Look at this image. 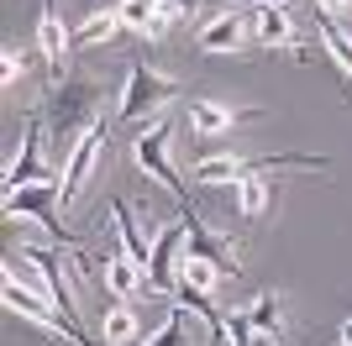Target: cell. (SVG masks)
I'll return each instance as SVG.
<instances>
[{
  "label": "cell",
  "instance_id": "6da1fadb",
  "mask_svg": "<svg viewBox=\"0 0 352 346\" xmlns=\"http://www.w3.org/2000/svg\"><path fill=\"white\" fill-rule=\"evenodd\" d=\"M47 121H53V152L69 163V152L85 142V131H95V84L79 79V73H63L53 84V105H47Z\"/></svg>",
  "mask_w": 352,
  "mask_h": 346
},
{
  "label": "cell",
  "instance_id": "7a4b0ae2",
  "mask_svg": "<svg viewBox=\"0 0 352 346\" xmlns=\"http://www.w3.org/2000/svg\"><path fill=\"white\" fill-rule=\"evenodd\" d=\"M168 142H174V131H168V121H147L142 131H137V142H132V152H137V163H142V173L147 178H158L168 194H174L184 210H190V184L174 173V158H168Z\"/></svg>",
  "mask_w": 352,
  "mask_h": 346
},
{
  "label": "cell",
  "instance_id": "3957f363",
  "mask_svg": "<svg viewBox=\"0 0 352 346\" xmlns=\"http://www.w3.org/2000/svg\"><path fill=\"white\" fill-rule=\"evenodd\" d=\"M58 205H63V178H43V184L11 189V194H6V216L11 220H37V226H47L53 242H69V231H63V220H58Z\"/></svg>",
  "mask_w": 352,
  "mask_h": 346
},
{
  "label": "cell",
  "instance_id": "277c9868",
  "mask_svg": "<svg viewBox=\"0 0 352 346\" xmlns=\"http://www.w3.org/2000/svg\"><path fill=\"white\" fill-rule=\"evenodd\" d=\"M174 79L163 69H153V63H132V73H126V89H121V105H116V126H132V121H142V115H153L168 95H174Z\"/></svg>",
  "mask_w": 352,
  "mask_h": 346
},
{
  "label": "cell",
  "instance_id": "5b68a950",
  "mask_svg": "<svg viewBox=\"0 0 352 346\" xmlns=\"http://www.w3.org/2000/svg\"><path fill=\"white\" fill-rule=\"evenodd\" d=\"M184 236H190V220L179 216L168 231H158L153 242V262H147V288L158 299H174L179 294V252H184Z\"/></svg>",
  "mask_w": 352,
  "mask_h": 346
},
{
  "label": "cell",
  "instance_id": "8992f818",
  "mask_svg": "<svg viewBox=\"0 0 352 346\" xmlns=\"http://www.w3.org/2000/svg\"><path fill=\"white\" fill-rule=\"evenodd\" d=\"M210 341H226V336H216V331H210V320L200 315V310H190V304L179 299L158 331L147 336V341H132V346H210Z\"/></svg>",
  "mask_w": 352,
  "mask_h": 346
},
{
  "label": "cell",
  "instance_id": "52a82bcc",
  "mask_svg": "<svg viewBox=\"0 0 352 346\" xmlns=\"http://www.w3.org/2000/svg\"><path fill=\"white\" fill-rule=\"evenodd\" d=\"M47 173H53V168L43 163V115H27L21 152H16L11 168H6V194H11V189H27V184H43Z\"/></svg>",
  "mask_w": 352,
  "mask_h": 346
},
{
  "label": "cell",
  "instance_id": "ba28073f",
  "mask_svg": "<svg viewBox=\"0 0 352 346\" xmlns=\"http://www.w3.org/2000/svg\"><path fill=\"white\" fill-rule=\"evenodd\" d=\"M0 299H6V310H11V315H27L32 325H43L47 336L69 331V325H63V315H58V304L47 299V294H37V288L16 284V278H6V288H0Z\"/></svg>",
  "mask_w": 352,
  "mask_h": 346
},
{
  "label": "cell",
  "instance_id": "9c48e42d",
  "mask_svg": "<svg viewBox=\"0 0 352 346\" xmlns=\"http://www.w3.org/2000/svg\"><path fill=\"white\" fill-rule=\"evenodd\" d=\"M105 137H111V126H95V131H85V142L69 152V163H63V205H74L79 200V189L89 184V173H95V163H100V152H105Z\"/></svg>",
  "mask_w": 352,
  "mask_h": 346
},
{
  "label": "cell",
  "instance_id": "30bf717a",
  "mask_svg": "<svg viewBox=\"0 0 352 346\" xmlns=\"http://www.w3.org/2000/svg\"><path fill=\"white\" fill-rule=\"evenodd\" d=\"M184 220H190V246H184V252L206 257V262L216 268L221 278H236V246L226 242V236H216V231H210L206 220L195 216V210H184Z\"/></svg>",
  "mask_w": 352,
  "mask_h": 346
},
{
  "label": "cell",
  "instance_id": "8fae6325",
  "mask_svg": "<svg viewBox=\"0 0 352 346\" xmlns=\"http://www.w3.org/2000/svg\"><path fill=\"white\" fill-rule=\"evenodd\" d=\"M37 47H43L47 69H53V84L63 79V58H69L74 37L63 32V16H58V0H43V16H37Z\"/></svg>",
  "mask_w": 352,
  "mask_h": 346
},
{
  "label": "cell",
  "instance_id": "7c38bea8",
  "mask_svg": "<svg viewBox=\"0 0 352 346\" xmlns=\"http://www.w3.org/2000/svg\"><path fill=\"white\" fill-rule=\"evenodd\" d=\"M248 32H252V16L248 11H221L216 21L200 27V47H206V53H232V47L248 43Z\"/></svg>",
  "mask_w": 352,
  "mask_h": 346
},
{
  "label": "cell",
  "instance_id": "4fadbf2b",
  "mask_svg": "<svg viewBox=\"0 0 352 346\" xmlns=\"http://www.w3.org/2000/svg\"><path fill=\"white\" fill-rule=\"evenodd\" d=\"M252 37L263 47H294V16L284 0L274 5H252Z\"/></svg>",
  "mask_w": 352,
  "mask_h": 346
},
{
  "label": "cell",
  "instance_id": "5bb4252c",
  "mask_svg": "<svg viewBox=\"0 0 352 346\" xmlns=\"http://www.w3.org/2000/svg\"><path fill=\"white\" fill-rule=\"evenodd\" d=\"M142 284H147V273H142V262H132V252H111L105 257V294L111 299H132Z\"/></svg>",
  "mask_w": 352,
  "mask_h": 346
},
{
  "label": "cell",
  "instance_id": "9a60e30c",
  "mask_svg": "<svg viewBox=\"0 0 352 346\" xmlns=\"http://www.w3.org/2000/svg\"><path fill=\"white\" fill-rule=\"evenodd\" d=\"M248 320H252V331H258V346H274L284 336V299L279 294H258L248 304Z\"/></svg>",
  "mask_w": 352,
  "mask_h": 346
},
{
  "label": "cell",
  "instance_id": "2e32d148",
  "mask_svg": "<svg viewBox=\"0 0 352 346\" xmlns=\"http://www.w3.org/2000/svg\"><path fill=\"white\" fill-rule=\"evenodd\" d=\"M242 115H248V111H232V105H221V100H190V126L200 131V137H221V131H232Z\"/></svg>",
  "mask_w": 352,
  "mask_h": 346
},
{
  "label": "cell",
  "instance_id": "e0dca14e",
  "mask_svg": "<svg viewBox=\"0 0 352 346\" xmlns=\"http://www.w3.org/2000/svg\"><path fill=\"white\" fill-rule=\"evenodd\" d=\"M316 32H321V43H326V53L337 58V69L352 79V37L337 27V16H326V11H316Z\"/></svg>",
  "mask_w": 352,
  "mask_h": 346
},
{
  "label": "cell",
  "instance_id": "ac0fdd59",
  "mask_svg": "<svg viewBox=\"0 0 352 346\" xmlns=\"http://www.w3.org/2000/svg\"><path fill=\"white\" fill-rule=\"evenodd\" d=\"M116 27H126V21H121V11H89V16H85V27L74 32V47L111 43V37H116Z\"/></svg>",
  "mask_w": 352,
  "mask_h": 346
},
{
  "label": "cell",
  "instance_id": "d6986e66",
  "mask_svg": "<svg viewBox=\"0 0 352 346\" xmlns=\"http://www.w3.org/2000/svg\"><path fill=\"white\" fill-rule=\"evenodd\" d=\"M242 173H248V158H206L195 163V184H242Z\"/></svg>",
  "mask_w": 352,
  "mask_h": 346
},
{
  "label": "cell",
  "instance_id": "ffe728a7",
  "mask_svg": "<svg viewBox=\"0 0 352 346\" xmlns=\"http://www.w3.org/2000/svg\"><path fill=\"white\" fill-rule=\"evenodd\" d=\"M100 336H105V346H132V341H137V315H132V304H116V310H105Z\"/></svg>",
  "mask_w": 352,
  "mask_h": 346
},
{
  "label": "cell",
  "instance_id": "44dd1931",
  "mask_svg": "<svg viewBox=\"0 0 352 346\" xmlns=\"http://www.w3.org/2000/svg\"><path fill=\"white\" fill-rule=\"evenodd\" d=\"M179 284H184V288H200V294H210V288L221 284V273L210 268L206 257H195V252H179Z\"/></svg>",
  "mask_w": 352,
  "mask_h": 346
},
{
  "label": "cell",
  "instance_id": "7402d4cb",
  "mask_svg": "<svg viewBox=\"0 0 352 346\" xmlns=\"http://www.w3.org/2000/svg\"><path fill=\"white\" fill-rule=\"evenodd\" d=\"M236 205H242V216H248V220H263V210H268V184H263V173H248V178L236 184Z\"/></svg>",
  "mask_w": 352,
  "mask_h": 346
},
{
  "label": "cell",
  "instance_id": "603a6c76",
  "mask_svg": "<svg viewBox=\"0 0 352 346\" xmlns=\"http://www.w3.org/2000/svg\"><path fill=\"white\" fill-rule=\"evenodd\" d=\"M163 11H168V0H121V21L132 32H147Z\"/></svg>",
  "mask_w": 352,
  "mask_h": 346
},
{
  "label": "cell",
  "instance_id": "cb8c5ba5",
  "mask_svg": "<svg viewBox=\"0 0 352 346\" xmlns=\"http://www.w3.org/2000/svg\"><path fill=\"white\" fill-rule=\"evenodd\" d=\"M226 341L232 346H258V331H252L248 310H232V315H226Z\"/></svg>",
  "mask_w": 352,
  "mask_h": 346
},
{
  "label": "cell",
  "instance_id": "d4e9b609",
  "mask_svg": "<svg viewBox=\"0 0 352 346\" xmlns=\"http://www.w3.org/2000/svg\"><path fill=\"white\" fill-rule=\"evenodd\" d=\"M16 79H21V53H16V47H11V43H6V58H0V84L11 89V84H16Z\"/></svg>",
  "mask_w": 352,
  "mask_h": 346
},
{
  "label": "cell",
  "instance_id": "484cf974",
  "mask_svg": "<svg viewBox=\"0 0 352 346\" xmlns=\"http://www.w3.org/2000/svg\"><path fill=\"white\" fill-rule=\"evenodd\" d=\"M316 5H321L326 16H342V11H347V5H352V0H316Z\"/></svg>",
  "mask_w": 352,
  "mask_h": 346
},
{
  "label": "cell",
  "instance_id": "4316f807",
  "mask_svg": "<svg viewBox=\"0 0 352 346\" xmlns=\"http://www.w3.org/2000/svg\"><path fill=\"white\" fill-rule=\"evenodd\" d=\"M226 11H236V5H274V0H221Z\"/></svg>",
  "mask_w": 352,
  "mask_h": 346
},
{
  "label": "cell",
  "instance_id": "83f0119b",
  "mask_svg": "<svg viewBox=\"0 0 352 346\" xmlns=\"http://www.w3.org/2000/svg\"><path fill=\"white\" fill-rule=\"evenodd\" d=\"M179 11H195V5H206V0H174Z\"/></svg>",
  "mask_w": 352,
  "mask_h": 346
},
{
  "label": "cell",
  "instance_id": "f1b7e54d",
  "mask_svg": "<svg viewBox=\"0 0 352 346\" xmlns=\"http://www.w3.org/2000/svg\"><path fill=\"white\" fill-rule=\"evenodd\" d=\"M342 346H352V320H347V325H342Z\"/></svg>",
  "mask_w": 352,
  "mask_h": 346
},
{
  "label": "cell",
  "instance_id": "f546056e",
  "mask_svg": "<svg viewBox=\"0 0 352 346\" xmlns=\"http://www.w3.org/2000/svg\"><path fill=\"white\" fill-rule=\"evenodd\" d=\"M210 346H226V341H210Z\"/></svg>",
  "mask_w": 352,
  "mask_h": 346
}]
</instances>
